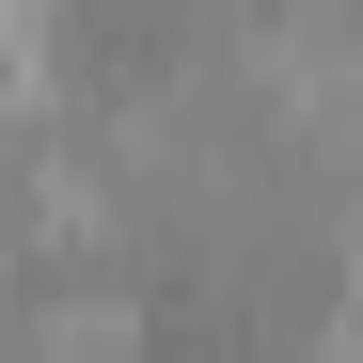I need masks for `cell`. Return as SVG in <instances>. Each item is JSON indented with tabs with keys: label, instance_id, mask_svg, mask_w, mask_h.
<instances>
[{
	"label": "cell",
	"instance_id": "obj_1",
	"mask_svg": "<svg viewBox=\"0 0 363 363\" xmlns=\"http://www.w3.org/2000/svg\"><path fill=\"white\" fill-rule=\"evenodd\" d=\"M32 363H143V300L127 284H32Z\"/></svg>",
	"mask_w": 363,
	"mask_h": 363
}]
</instances>
